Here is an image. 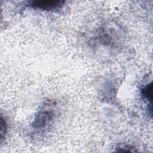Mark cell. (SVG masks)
<instances>
[{"label":"cell","instance_id":"cell-2","mask_svg":"<svg viewBox=\"0 0 153 153\" xmlns=\"http://www.w3.org/2000/svg\"><path fill=\"white\" fill-rule=\"evenodd\" d=\"M62 1H33L29 3V6L32 8L40 9L46 11H54L60 9L64 4Z\"/></svg>","mask_w":153,"mask_h":153},{"label":"cell","instance_id":"cell-3","mask_svg":"<svg viewBox=\"0 0 153 153\" xmlns=\"http://www.w3.org/2000/svg\"><path fill=\"white\" fill-rule=\"evenodd\" d=\"M141 93L145 98L151 101L152 99V82L145 85L141 90Z\"/></svg>","mask_w":153,"mask_h":153},{"label":"cell","instance_id":"cell-4","mask_svg":"<svg viewBox=\"0 0 153 153\" xmlns=\"http://www.w3.org/2000/svg\"><path fill=\"white\" fill-rule=\"evenodd\" d=\"M7 130V127L6 121L1 115V139H2L4 136Z\"/></svg>","mask_w":153,"mask_h":153},{"label":"cell","instance_id":"cell-1","mask_svg":"<svg viewBox=\"0 0 153 153\" xmlns=\"http://www.w3.org/2000/svg\"><path fill=\"white\" fill-rule=\"evenodd\" d=\"M56 116L55 111L50 105H47L41 109L34 119L32 126L35 129L45 128L54 120Z\"/></svg>","mask_w":153,"mask_h":153}]
</instances>
